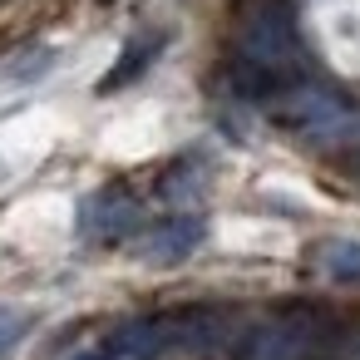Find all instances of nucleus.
I'll use <instances>...</instances> for the list:
<instances>
[{
	"instance_id": "f257e3e1",
	"label": "nucleus",
	"mask_w": 360,
	"mask_h": 360,
	"mask_svg": "<svg viewBox=\"0 0 360 360\" xmlns=\"http://www.w3.org/2000/svg\"><path fill=\"white\" fill-rule=\"evenodd\" d=\"M360 330L321 306H286L232 340V360H355Z\"/></svg>"
},
{
	"instance_id": "f03ea898",
	"label": "nucleus",
	"mask_w": 360,
	"mask_h": 360,
	"mask_svg": "<svg viewBox=\"0 0 360 360\" xmlns=\"http://www.w3.org/2000/svg\"><path fill=\"white\" fill-rule=\"evenodd\" d=\"M237 65L266 94L281 89V84L306 79L311 55H306L301 30H296V20H291V11L281 6V0H262V6H252L242 15V25H237Z\"/></svg>"
},
{
	"instance_id": "7ed1b4c3",
	"label": "nucleus",
	"mask_w": 360,
	"mask_h": 360,
	"mask_svg": "<svg viewBox=\"0 0 360 360\" xmlns=\"http://www.w3.org/2000/svg\"><path fill=\"white\" fill-rule=\"evenodd\" d=\"M262 109H266V119L276 129L301 134V139H340L355 124V104L345 94H335L330 84H311V79L271 89L262 99Z\"/></svg>"
},
{
	"instance_id": "20e7f679",
	"label": "nucleus",
	"mask_w": 360,
	"mask_h": 360,
	"mask_svg": "<svg viewBox=\"0 0 360 360\" xmlns=\"http://www.w3.org/2000/svg\"><path fill=\"white\" fill-rule=\"evenodd\" d=\"M202 242H207V222L193 217V212H178V217H163V222H153V227H139V232L129 237V252H134L139 262H148V266H178V262H188Z\"/></svg>"
},
{
	"instance_id": "39448f33",
	"label": "nucleus",
	"mask_w": 360,
	"mask_h": 360,
	"mask_svg": "<svg viewBox=\"0 0 360 360\" xmlns=\"http://www.w3.org/2000/svg\"><path fill=\"white\" fill-rule=\"evenodd\" d=\"M139 217H143L139 198H134L124 183H114V188H99V193H89V198L79 202L75 227H79L89 242H124V237L139 232Z\"/></svg>"
},
{
	"instance_id": "423d86ee",
	"label": "nucleus",
	"mask_w": 360,
	"mask_h": 360,
	"mask_svg": "<svg viewBox=\"0 0 360 360\" xmlns=\"http://www.w3.org/2000/svg\"><path fill=\"white\" fill-rule=\"evenodd\" d=\"M104 355L109 360H163V355H178L173 316H143V321H129V326L109 330Z\"/></svg>"
},
{
	"instance_id": "0eeeda50",
	"label": "nucleus",
	"mask_w": 360,
	"mask_h": 360,
	"mask_svg": "<svg viewBox=\"0 0 360 360\" xmlns=\"http://www.w3.org/2000/svg\"><path fill=\"white\" fill-rule=\"evenodd\" d=\"M227 335H232V326H227V311H217V306H198V311L173 316L178 355H217V350H227Z\"/></svg>"
},
{
	"instance_id": "6e6552de",
	"label": "nucleus",
	"mask_w": 360,
	"mask_h": 360,
	"mask_svg": "<svg viewBox=\"0 0 360 360\" xmlns=\"http://www.w3.org/2000/svg\"><path fill=\"white\" fill-rule=\"evenodd\" d=\"M163 45H168V30H143V35H134V40L124 45L119 65H109V75L99 79V94H119V89L139 84V79L153 70V60L163 55Z\"/></svg>"
},
{
	"instance_id": "1a4fd4ad",
	"label": "nucleus",
	"mask_w": 360,
	"mask_h": 360,
	"mask_svg": "<svg viewBox=\"0 0 360 360\" xmlns=\"http://www.w3.org/2000/svg\"><path fill=\"white\" fill-rule=\"evenodd\" d=\"M202 183H207V158L193 153V158H178L173 163V173L158 183V198L163 202H193L202 193Z\"/></svg>"
},
{
	"instance_id": "9d476101",
	"label": "nucleus",
	"mask_w": 360,
	"mask_h": 360,
	"mask_svg": "<svg viewBox=\"0 0 360 360\" xmlns=\"http://www.w3.org/2000/svg\"><path fill=\"white\" fill-rule=\"evenodd\" d=\"M316 266L330 281H360V242H326L316 252Z\"/></svg>"
},
{
	"instance_id": "9b49d317",
	"label": "nucleus",
	"mask_w": 360,
	"mask_h": 360,
	"mask_svg": "<svg viewBox=\"0 0 360 360\" xmlns=\"http://www.w3.org/2000/svg\"><path fill=\"white\" fill-rule=\"evenodd\" d=\"M25 330H30V316H25V311H15V306L0 311V360L15 350V340H20Z\"/></svg>"
},
{
	"instance_id": "f8f14e48",
	"label": "nucleus",
	"mask_w": 360,
	"mask_h": 360,
	"mask_svg": "<svg viewBox=\"0 0 360 360\" xmlns=\"http://www.w3.org/2000/svg\"><path fill=\"white\" fill-rule=\"evenodd\" d=\"M355 163H360V148H355Z\"/></svg>"
}]
</instances>
